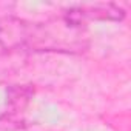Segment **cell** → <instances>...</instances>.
<instances>
[{
  "instance_id": "1",
  "label": "cell",
  "mask_w": 131,
  "mask_h": 131,
  "mask_svg": "<svg viewBox=\"0 0 131 131\" xmlns=\"http://www.w3.org/2000/svg\"><path fill=\"white\" fill-rule=\"evenodd\" d=\"M86 46L85 28L65 17L42 23L16 16L0 17V48L6 51L82 52Z\"/></svg>"
},
{
  "instance_id": "2",
  "label": "cell",
  "mask_w": 131,
  "mask_h": 131,
  "mask_svg": "<svg viewBox=\"0 0 131 131\" xmlns=\"http://www.w3.org/2000/svg\"><path fill=\"white\" fill-rule=\"evenodd\" d=\"M63 17L68 22L86 26L88 22L97 20V22H120L125 17V9L120 8L116 3H86L70 8Z\"/></svg>"
}]
</instances>
